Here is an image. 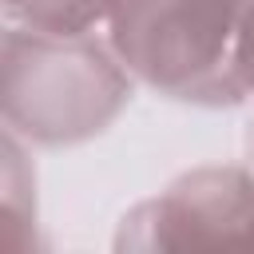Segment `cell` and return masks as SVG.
Instances as JSON below:
<instances>
[{
  "label": "cell",
  "instance_id": "cell-7",
  "mask_svg": "<svg viewBox=\"0 0 254 254\" xmlns=\"http://www.w3.org/2000/svg\"><path fill=\"white\" fill-rule=\"evenodd\" d=\"M250 155H254V131H250ZM250 167H254V163H250ZM246 246H254V230H250V242H246Z\"/></svg>",
  "mask_w": 254,
  "mask_h": 254
},
{
  "label": "cell",
  "instance_id": "cell-6",
  "mask_svg": "<svg viewBox=\"0 0 254 254\" xmlns=\"http://www.w3.org/2000/svg\"><path fill=\"white\" fill-rule=\"evenodd\" d=\"M238 79L246 99L254 103V0L242 8V28H238Z\"/></svg>",
  "mask_w": 254,
  "mask_h": 254
},
{
  "label": "cell",
  "instance_id": "cell-3",
  "mask_svg": "<svg viewBox=\"0 0 254 254\" xmlns=\"http://www.w3.org/2000/svg\"><path fill=\"white\" fill-rule=\"evenodd\" d=\"M254 230V167L210 163L135 202L115 230V250L246 246Z\"/></svg>",
  "mask_w": 254,
  "mask_h": 254
},
{
  "label": "cell",
  "instance_id": "cell-4",
  "mask_svg": "<svg viewBox=\"0 0 254 254\" xmlns=\"http://www.w3.org/2000/svg\"><path fill=\"white\" fill-rule=\"evenodd\" d=\"M28 143L12 131H4L0 143V187H4V202H0V218H4V234L0 242L8 250H32L36 246V167L28 159Z\"/></svg>",
  "mask_w": 254,
  "mask_h": 254
},
{
  "label": "cell",
  "instance_id": "cell-5",
  "mask_svg": "<svg viewBox=\"0 0 254 254\" xmlns=\"http://www.w3.org/2000/svg\"><path fill=\"white\" fill-rule=\"evenodd\" d=\"M111 8L115 0H4V20L40 28V32L79 36V32L103 28Z\"/></svg>",
  "mask_w": 254,
  "mask_h": 254
},
{
  "label": "cell",
  "instance_id": "cell-2",
  "mask_svg": "<svg viewBox=\"0 0 254 254\" xmlns=\"http://www.w3.org/2000/svg\"><path fill=\"white\" fill-rule=\"evenodd\" d=\"M246 0H115L107 44L127 75L167 99L234 107L246 99L238 79V28Z\"/></svg>",
  "mask_w": 254,
  "mask_h": 254
},
{
  "label": "cell",
  "instance_id": "cell-1",
  "mask_svg": "<svg viewBox=\"0 0 254 254\" xmlns=\"http://www.w3.org/2000/svg\"><path fill=\"white\" fill-rule=\"evenodd\" d=\"M0 75L4 131L28 147H75L103 135L135 91L111 44L91 32L60 36L8 24Z\"/></svg>",
  "mask_w": 254,
  "mask_h": 254
}]
</instances>
